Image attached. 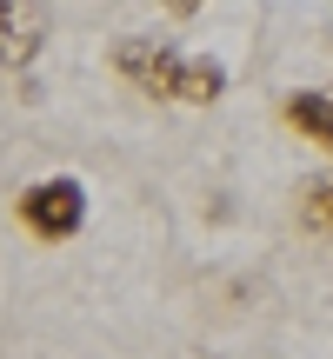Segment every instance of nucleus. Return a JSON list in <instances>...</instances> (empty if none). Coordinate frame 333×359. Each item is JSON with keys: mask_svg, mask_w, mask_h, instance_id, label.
Here are the masks:
<instances>
[{"mask_svg": "<svg viewBox=\"0 0 333 359\" xmlns=\"http://www.w3.org/2000/svg\"><path fill=\"white\" fill-rule=\"evenodd\" d=\"M47 34H53L47 0H0V67L27 74L40 60V47H47Z\"/></svg>", "mask_w": 333, "mask_h": 359, "instance_id": "nucleus-3", "label": "nucleus"}, {"mask_svg": "<svg viewBox=\"0 0 333 359\" xmlns=\"http://www.w3.org/2000/svg\"><path fill=\"white\" fill-rule=\"evenodd\" d=\"M20 226L34 240H74L87 226V187L74 173H53V180H34L20 193Z\"/></svg>", "mask_w": 333, "mask_h": 359, "instance_id": "nucleus-2", "label": "nucleus"}, {"mask_svg": "<svg viewBox=\"0 0 333 359\" xmlns=\"http://www.w3.org/2000/svg\"><path fill=\"white\" fill-rule=\"evenodd\" d=\"M114 74L127 87L154 93V100H180V107H214L227 93V67L214 53H180V47H160V40H114Z\"/></svg>", "mask_w": 333, "mask_h": 359, "instance_id": "nucleus-1", "label": "nucleus"}, {"mask_svg": "<svg viewBox=\"0 0 333 359\" xmlns=\"http://www.w3.org/2000/svg\"><path fill=\"white\" fill-rule=\"evenodd\" d=\"M300 219H307L313 233H333V180L307 187V206H300Z\"/></svg>", "mask_w": 333, "mask_h": 359, "instance_id": "nucleus-5", "label": "nucleus"}, {"mask_svg": "<svg viewBox=\"0 0 333 359\" xmlns=\"http://www.w3.org/2000/svg\"><path fill=\"white\" fill-rule=\"evenodd\" d=\"M287 127L307 133L313 147H327V154H333V87H300V93H287Z\"/></svg>", "mask_w": 333, "mask_h": 359, "instance_id": "nucleus-4", "label": "nucleus"}, {"mask_svg": "<svg viewBox=\"0 0 333 359\" xmlns=\"http://www.w3.org/2000/svg\"><path fill=\"white\" fill-rule=\"evenodd\" d=\"M160 7H166V13H174V20H193V13H200V7H207V0H160Z\"/></svg>", "mask_w": 333, "mask_h": 359, "instance_id": "nucleus-6", "label": "nucleus"}]
</instances>
